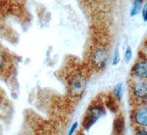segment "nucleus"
<instances>
[{"label":"nucleus","instance_id":"9","mask_svg":"<svg viewBox=\"0 0 147 135\" xmlns=\"http://www.w3.org/2000/svg\"><path fill=\"white\" fill-rule=\"evenodd\" d=\"M114 95L118 100H120L121 99L122 95H123V85L121 83L116 85V87L114 89Z\"/></svg>","mask_w":147,"mask_h":135},{"label":"nucleus","instance_id":"8","mask_svg":"<svg viewBox=\"0 0 147 135\" xmlns=\"http://www.w3.org/2000/svg\"><path fill=\"white\" fill-rule=\"evenodd\" d=\"M142 3L143 0H135L133 3V6H132V10H131V15L134 16V15H137L139 12L141 10L142 7Z\"/></svg>","mask_w":147,"mask_h":135},{"label":"nucleus","instance_id":"5","mask_svg":"<svg viewBox=\"0 0 147 135\" xmlns=\"http://www.w3.org/2000/svg\"><path fill=\"white\" fill-rule=\"evenodd\" d=\"M133 71L136 76L141 79L147 78V61L138 62L133 68Z\"/></svg>","mask_w":147,"mask_h":135},{"label":"nucleus","instance_id":"4","mask_svg":"<svg viewBox=\"0 0 147 135\" xmlns=\"http://www.w3.org/2000/svg\"><path fill=\"white\" fill-rule=\"evenodd\" d=\"M134 94L139 99H146L147 98V84L140 82L135 85L133 87Z\"/></svg>","mask_w":147,"mask_h":135},{"label":"nucleus","instance_id":"11","mask_svg":"<svg viewBox=\"0 0 147 135\" xmlns=\"http://www.w3.org/2000/svg\"><path fill=\"white\" fill-rule=\"evenodd\" d=\"M5 64V56L3 52L0 51V71L4 69Z\"/></svg>","mask_w":147,"mask_h":135},{"label":"nucleus","instance_id":"2","mask_svg":"<svg viewBox=\"0 0 147 135\" xmlns=\"http://www.w3.org/2000/svg\"><path fill=\"white\" fill-rule=\"evenodd\" d=\"M104 113V110L100 107H94L88 110V113L85 115V119L83 121L84 128L88 129L90 128L95 124L99 118Z\"/></svg>","mask_w":147,"mask_h":135},{"label":"nucleus","instance_id":"6","mask_svg":"<svg viewBox=\"0 0 147 135\" xmlns=\"http://www.w3.org/2000/svg\"><path fill=\"white\" fill-rule=\"evenodd\" d=\"M136 122L141 126H147V108L140 109L136 115Z\"/></svg>","mask_w":147,"mask_h":135},{"label":"nucleus","instance_id":"14","mask_svg":"<svg viewBox=\"0 0 147 135\" xmlns=\"http://www.w3.org/2000/svg\"><path fill=\"white\" fill-rule=\"evenodd\" d=\"M77 126H78V124H77V122H75V123H74V124L73 125H72V126H71V128L70 132H69V135H71L72 134L74 133V132H75L76 128H77Z\"/></svg>","mask_w":147,"mask_h":135},{"label":"nucleus","instance_id":"3","mask_svg":"<svg viewBox=\"0 0 147 135\" xmlns=\"http://www.w3.org/2000/svg\"><path fill=\"white\" fill-rule=\"evenodd\" d=\"M108 60V52L105 48H98L93 54V63L97 69L105 68Z\"/></svg>","mask_w":147,"mask_h":135},{"label":"nucleus","instance_id":"13","mask_svg":"<svg viewBox=\"0 0 147 135\" xmlns=\"http://www.w3.org/2000/svg\"><path fill=\"white\" fill-rule=\"evenodd\" d=\"M142 15L144 21H147V3L144 5V9H143L142 11Z\"/></svg>","mask_w":147,"mask_h":135},{"label":"nucleus","instance_id":"12","mask_svg":"<svg viewBox=\"0 0 147 135\" xmlns=\"http://www.w3.org/2000/svg\"><path fill=\"white\" fill-rule=\"evenodd\" d=\"M119 62V51H116L115 53V55H114L113 57V65H117Z\"/></svg>","mask_w":147,"mask_h":135},{"label":"nucleus","instance_id":"10","mask_svg":"<svg viewBox=\"0 0 147 135\" xmlns=\"http://www.w3.org/2000/svg\"><path fill=\"white\" fill-rule=\"evenodd\" d=\"M132 49H131L130 47H128V48H127V51H126L125 52V57H124L126 62H129V61L131 60V59H132Z\"/></svg>","mask_w":147,"mask_h":135},{"label":"nucleus","instance_id":"15","mask_svg":"<svg viewBox=\"0 0 147 135\" xmlns=\"http://www.w3.org/2000/svg\"><path fill=\"white\" fill-rule=\"evenodd\" d=\"M137 134H144L147 135V132L144 130H140L137 132Z\"/></svg>","mask_w":147,"mask_h":135},{"label":"nucleus","instance_id":"1","mask_svg":"<svg viewBox=\"0 0 147 135\" xmlns=\"http://www.w3.org/2000/svg\"><path fill=\"white\" fill-rule=\"evenodd\" d=\"M87 85L86 79L82 74L77 73L69 82V93L72 97H80L85 92Z\"/></svg>","mask_w":147,"mask_h":135},{"label":"nucleus","instance_id":"7","mask_svg":"<svg viewBox=\"0 0 147 135\" xmlns=\"http://www.w3.org/2000/svg\"><path fill=\"white\" fill-rule=\"evenodd\" d=\"M114 128L117 134H121L124 128V120L122 116H119L114 122Z\"/></svg>","mask_w":147,"mask_h":135}]
</instances>
